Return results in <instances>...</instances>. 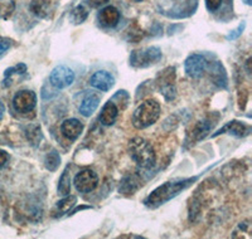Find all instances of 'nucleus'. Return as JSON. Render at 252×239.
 <instances>
[{
	"mask_svg": "<svg viewBox=\"0 0 252 239\" xmlns=\"http://www.w3.org/2000/svg\"><path fill=\"white\" fill-rule=\"evenodd\" d=\"M197 178H193V179H183L179 180V181H169L165 182L163 185L158 186L152 194H149V197L145 199V205L148 208H158L160 207L164 203L169 202L170 199L175 198L179 193L184 190V189L188 188L190 184H192Z\"/></svg>",
	"mask_w": 252,
	"mask_h": 239,
	"instance_id": "1",
	"label": "nucleus"
},
{
	"mask_svg": "<svg viewBox=\"0 0 252 239\" xmlns=\"http://www.w3.org/2000/svg\"><path fill=\"white\" fill-rule=\"evenodd\" d=\"M127 151H129L131 159L141 168L150 169L155 165L157 155H155L153 146L146 140L141 139V137L131 139L127 145Z\"/></svg>",
	"mask_w": 252,
	"mask_h": 239,
	"instance_id": "2",
	"label": "nucleus"
},
{
	"mask_svg": "<svg viewBox=\"0 0 252 239\" xmlns=\"http://www.w3.org/2000/svg\"><path fill=\"white\" fill-rule=\"evenodd\" d=\"M160 116V105L155 100H146L132 115V125L136 128H146L155 123Z\"/></svg>",
	"mask_w": 252,
	"mask_h": 239,
	"instance_id": "3",
	"label": "nucleus"
},
{
	"mask_svg": "<svg viewBox=\"0 0 252 239\" xmlns=\"http://www.w3.org/2000/svg\"><path fill=\"white\" fill-rule=\"evenodd\" d=\"M161 60V51L158 47H149V48L132 51L130 54V64L135 68H146L154 66Z\"/></svg>",
	"mask_w": 252,
	"mask_h": 239,
	"instance_id": "4",
	"label": "nucleus"
},
{
	"mask_svg": "<svg viewBox=\"0 0 252 239\" xmlns=\"http://www.w3.org/2000/svg\"><path fill=\"white\" fill-rule=\"evenodd\" d=\"M157 85L166 100H173L175 97V68L168 67L161 73L158 74Z\"/></svg>",
	"mask_w": 252,
	"mask_h": 239,
	"instance_id": "5",
	"label": "nucleus"
},
{
	"mask_svg": "<svg viewBox=\"0 0 252 239\" xmlns=\"http://www.w3.org/2000/svg\"><path fill=\"white\" fill-rule=\"evenodd\" d=\"M75 81V72L67 66H57L49 74V82L58 90L66 89Z\"/></svg>",
	"mask_w": 252,
	"mask_h": 239,
	"instance_id": "6",
	"label": "nucleus"
},
{
	"mask_svg": "<svg viewBox=\"0 0 252 239\" xmlns=\"http://www.w3.org/2000/svg\"><path fill=\"white\" fill-rule=\"evenodd\" d=\"M37 105V96L33 91H20L15 94L14 100H13V107L19 114H28L33 111Z\"/></svg>",
	"mask_w": 252,
	"mask_h": 239,
	"instance_id": "7",
	"label": "nucleus"
},
{
	"mask_svg": "<svg viewBox=\"0 0 252 239\" xmlns=\"http://www.w3.org/2000/svg\"><path fill=\"white\" fill-rule=\"evenodd\" d=\"M75 186L80 193H90L98 184L97 174L92 170H82L75 177Z\"/></svg>",
	"mask_w": 252,
	"mask_h": 239,
	"instance_id": "8",
	"label": "nucleus"
},
{
	"mask_svg": "<svg viewBox=\"0 0 252 239\" xmlns=\"http://www.w3.org/2000/svg\"><path fill=\"white\" fill-rule=\"evenodd\" d=\"M187 74L192 78H201L207 68V60L201 54H192L184 63Z\"/></svg>",
	"mask_w": 252,
	"mask_h": 239,
	"instance_id": "9",
	"label": "nucleus"
},
{
	"mask_svg": "<svg viewBox=\"0 0 252 239\" xmlns=\"http://www.w3.org/2000/svg\"><path fill=\"white\" fill-rule=\"evenodd\" d=\"M90 85L98 91L106 92L111 90L115 85V80L111 76V73L106 71H98L94 73L90 78Z\"/></svg>",
	"mask_w": 252,
	"mask_h": 239,
	"instance_id": "10",
	"label": "nucleus"
},
{
	"mask_svg": "<svg viewBox=\"0 0 252 239\" xmlns=\"http://www.w3.org/2000/svg\"><path fill=\"white\" fill-rule=\"evenodd\" d=\"M98 20H100L101 26L106 27V28H114L118 26L119 20H120V13L115 6H106L98 13Z\"/></svg>",
	"mask_w": 252,
	"mask_h": 239,
	"instance_id": "11",
	"label": "nucleus"
},
{
	"mask_svg": "<svg viewBox=\"0 0 252 239\" xmlns=\"http://www.w3.org/2000/svg\"><path fill=\"white\" fill-rule=\"evenodd\" d=\"M61 130H62L63 136L67 137L71 141H75L80 136L81 132L83 131V125L77 119H69L62 123Z\"/></svg>",
	"mask_w": 252,
	"mask_h": 239,
	"instance_id": "12",
	"label": "nucleus"
},
{
	"mask_svg": "<svg viewBox=\"0 0 252 239\" xmlns=\"http://www.w3.org/2000/svg\"><path fill=\"white\" fill-rule=\"evenodd\" d=\"M213 125H215V123H211V121H199V122L192 128V131L189 132L187 143L195 144L198 143V141L203 140L204 137L208 135L209 130L213 127Z\"/></svg>",
	"mask_w": 252,
	"mask_h": 239,
	"instance_id": "13",
	"label": "nucleus"
},
{
	"mask_svg": "<svg viewBox=\"0 0 252 239\" xmlns=\"http://www.w3.org/2000/svg\"><path fill=\"white\" fill-rule=\"evenodd\" d=\"M31 10L37 17L47 19V18H51L53 5L48 0H33L31 4Z\"/></svg>",
	"mask_w": 252,
	"mask_h": 239,
	"instance_id": "14",
	"label": "nucleus"
},
{
	"mask_svg": "<svg viewBox=\"0 0 252 239\" xmlns=\"http://www.w3.org/2000/svg\"><path fill=\"white\" fill-rule=\"evenodd\" d=\"M98 103H100V97L96 93L87 94L85 98H83L82 103L80 106V114L83 115L85 117H89L96 111V108L98 107Z\"/></svg>",
	"mask_w": 252,
	"mask_h": 239,
	"instance_id": "15",
	"label": "nucleus"
},
{
	"mask_svg": "<svg viewBox=\"0 0 252 239\" xmlns=\"http://www.w3.org/2000/svg\"><path fill=\"white\" fill-rule=\"evenodd\" d=\"M226 132H229V134H233L235 136L238 137H242V136H246L249 134V127L244 125V123H241L240 121H231V122L227 123L224 127H222L220 130H218L213 137L218 136L220 134H226Z\"/></svg>",
	"mask_w": 252,
	"mask_h": 239,
	"instance_id": "16",
	"label": "nucleus"
},
{
	"mask_svg": "<svg viewBox=\"0 0 252 239\" xmlns=\"http://www.w3.org/2000/svg\"><path fill=\"white\" fill-rule=\"evenodd\" d=\"M119 110L116 107L112 101H109L106 105L102 107V111H101L100 115V121L102 125L105 126H110L116 121V117H118Z\"/></svg>",
	"mask_w": 252,
	"mask_h": 239,
	"instance_id": "17",
	"label": "nucleus"
},
{
	"mask_svg": "<svg viewBox=\"0 0 252 239\" xmlns=\"http://www.w3.org/2000/svg\"><path fill=\"white\" fill-rule=\"evenodd\" d=\"M77 202V199H76V197H73V195H68L64 199L60 200V202L57 203V205H56L55 208V216H61L63 215V214H66L67 211L69 210V209L75 205V203Z\"/></svg>",
	"mask_w": 252,
	"mask_h": 239,
	"instance_id": "18",
	"label": "nucleus"
},
{
	"mask_svg": "<svg viewBox=\"0 0 252 239\" xmlns=\"http://www.w3.org/2000/svg\"><path fill=\"white\" fill-rule=\"evenodd\" d=\"M58 193L63 197H66L71 193V177H69V165L64 169L62 177L60 179V185H58Z\"/></svg>",
	"mask_w": 252,
	"mask_h": 239,
	"instance_id": "19",
	"label": "nucleus"
},
{
	"mask_svg": "<svg viewBox=\"0 0 252 239\" xmlns=\"http://www.w3.org/2000/svg\"><path fill=\"white\" fill-rule=\"evenodd\" d=\"M26 135L29 143L34 146H37L42 140V131L38 125H29L26 130Z\"/></svg>",
	"mask_w": 252,
	"mask_h": 239,
	"instance_id": "20",
	"label": "nucleus"
},
{
	"mask_svg": "<svg viewBox=\"0 0 252 239\" xmlns=\"http://www.w3.org/2000/svg\"><path fill=\"white\" fill-rule=\"evenodd\" d=\"M87 15H89L87 9L83 5H77L73 10H72L71 19L75 24H81L87 19Z\"/></svg>",
	"mask_w": 252,
	"mask_h": 239,
	"instance_id": "21",
	"label": "nucleus"
},
{
	"mask_svg": "<svg viewBox=\"0 0 252 239\" xmlns=\"http://www.w3.org/2000/svg\"><path fill=\"white\" fill-rule=\"evenodd\" d=\"M15 4L13 0H0V19H8L13 14Z\"/></svg>",
	"mask_w": 252,
	"mask_h": 239,
	"instance_id": "22",
	"label": "nucleus"
},
{
	"mask_svg": "<svg viewBox=\"0 0 252 239\" xmlns=\"http://www.w3.org/2000/svg\"><path fill=\"white\" fill-rule=\"evenodd\" d=\"M46 168L51 171H55L61 162V157L57 151H52L46 156Z\"/></svg>",
	"mask_w": 252,
	"mask_h": 239,
	"instance_id": "23",
	"label": "nucleus"
},
{
	"mask_svg": "<svg viewBox=\"0 0 252 239\" xmlns=\"http://www.w3.org/2000/svg\"><path fill=\"white\" fill-rule=\"evenodd\" d=\"M138 188H139V180H136V178L135 177H129L124 180L123 188H120V190H123L124 193L132 194Z\"/></svg>",
	"mask_w": 252,
	"mask_h": 239,
	"instance_id": "24",
	"label": "nucleus"
},
{
	"mask_svg": "<svg viewBox=\"0 0 252 239\" xmlns=\"http://www.w3.org/2000/svg\"><path fill=\"white\" fill-rule=\"evenodd\" d=\"M27 72V66L23 64V63H19L17 66L12 67V68H8L5 71V77L8 78L9 76H13V74H22Z\"/></svg>",
	"mask_w": 252,
	"mask_h": 239,
	"instance_id": "25",
	"label": "nucleus"
},
{
	"mask_svg": "<svg viewBox=\"0 0 252 239\" xmlns=\"http://www.w3.org/2000/svg\"><path fill=\"white\" fill-rule=\"evenodd\" d=\"M222 4V0H206V5L208 8V10L211 12H215Z\"/></svg>",
	"mask_w": 252,
	"mask_h": 239,
	"instance_id": "26",
	"label": "nucleus"
},
{
	"mask_svg": "<svg viewBox=\"0 0 252 239\" xmlns=\"http://www.w3.org/2000/svg\"><path fill=\"white\" fill-rule=\"evenodd\" d=\"M10 44H12L10 39H6V38H0V56H1L4 52L8 51L9 47H10Z\"/></svg>",
	"mask_w": 252,
	"mask_h": 239,
	"instance_id": "27",
	"label": "nucleus"
},
{
	"mask_svg": "<svg viewBox=\"0 0 252 239\" xmlns=\"http://www.w3.org/2000/svg\"><path fill=\"white\" fill-rule=\"evenodd\" d=\"M9 160L8 152H5L4 150H0V169L4 168L6 165V162Z\"/></svg>",
	"mask_w": 252,
	"mask_h": 239,
	"instance_id": "28",
	"label": "nucleus"
},
{
	"mask_svg": "<svg viewBox=\"0 0 252 239\" xmlns=\"http://www.w3.org/2000/svg\"><path fill=\"white\" fill-rule=\"evenodd\" d=\"M87 1H89L90 5L94 6V8H98V6L101 5H105L109 0H87Z\"/></svg>",
	"mask_w": 252,
	"mask_h": 239,
	"instance_id": "29",
	"label": "nucleus"
},
{
	"mask_svg": "<svg viewBox=\"0 0 252 239\" xmlns=\"http://www.w3.org/2000/svg\"><path fill=\"white\" fill-rule=\"evenodd\" d=\"M244 28H245V23H242L237 29H236V30H233L235 33H231L227 38H228V39H235V38H237L238 35L241 34V30H244Z\"/></svg>",
	"mask_w": 252,
	"mask_h": 239,
	"instance_id": "30",
	"label": "nucleus"
},
{
	"mask_svg": "<svg viewBox=\"0 0 252 239\" xmlns=\"http://www.w3.org/2000/svg\"><path fill=\"white\" fill-rule=\"evenodd\" d=\"M4 112H5V107H4L3 102H1V101H0V120L3 119V116H4Z\"/></svg>",
	"mask_w": 252,
	"mask_h": 239,
	"instance_id": "31",
	"label": "nucleus"
},
{
	"mask_svg": "<svg viewBox=\"0 0 252 239\" xmlns=\"http://www.w3.org/2000/svg\"><path fill=\"white\" fill-rule=\"evenodd\" d=\"M135 1H143V0H135Z\"/></svg>",
	"mask_w": 252,
	"mask_h": 239,
	"instance_id": "32",
	"label": "nucleus"
}]
</instances>
